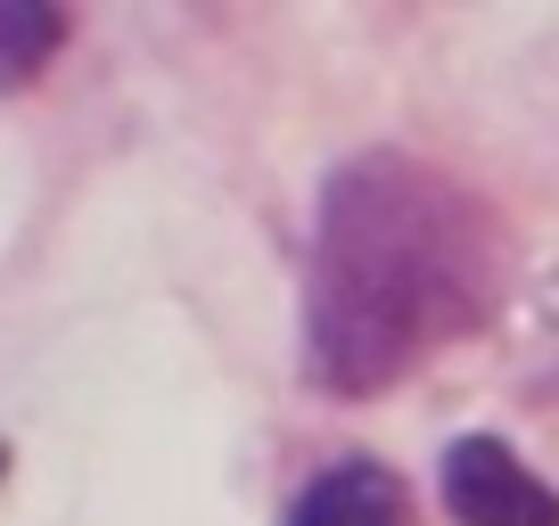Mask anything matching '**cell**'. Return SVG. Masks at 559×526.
<instances>
[{"label":"cell","instance_id":"3","mask_svg":"<svg viewBox=\"0 0 559 526\" xmlns=\"http://www.w3.org/2000/svg\"><path fill=\"white\" fill-rule=\"evenodd\" d=\"M280 526H412V502H403V477L379 469V461H330L313 486L288 502Z\"/></svg>","mask_w":559,"mask_h":526},{"label":"cell","instance_id":"1","mask_svg":"<svg viewBox=\"0 0 559 526\" xmlns=\"http://www.w3.org/2000/svg\"><path fill=\"white\" fill-rule=\"evenodd\" d=\"M502 297V223L444 165L362 148L321 181L305 247V379L337 404L403 386Z\"/></svg>","mask_w":559,"mask_h":526},{"label":"cell","instance_id":"2","mask_svg":"<svg viewBox=\"0 0 559 526\" xmlns=\"http://www.w3.org/2000/svg\"><path fill=\"white\" fill-rule=\"evenodd\" d=\"M444 510L453 526H559V493L502 437H461L444 453Z\"/></svg>","mask_w":559,"mask_h":526},{"label":"cell","instance_id":"4","mask_svg":"<svg viewBox=\"0 0 559 526\" xmlns=\"http://www.w3.org/2000/svg\"><path fill=\"white\" fill-rule=\"evenodd\" d=\"M67 41V17L58 9H34V0H0V83H34L41 58Z\"/></svg>","mask_w":559,"mask_h":526},{"label":"cell","instance_id":"5","mask_svg":"<svg viewBox=\"0 0 559 526\" xmlns=\"http://www.w3.org/2000/svg\"><path fill=\"white\" fill-rule=\"evenodd\" d=\"M0 469H9V444H0Z\"/></svg>","mask_w":559,"mask_h":526}]
</instances>
